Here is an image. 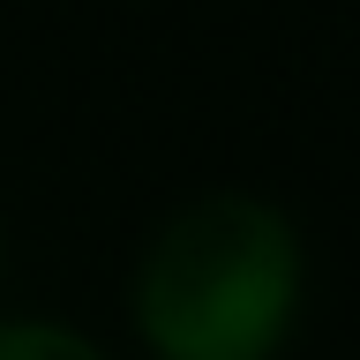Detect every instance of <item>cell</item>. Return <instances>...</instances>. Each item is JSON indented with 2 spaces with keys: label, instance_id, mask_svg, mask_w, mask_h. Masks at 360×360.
Segmentation results:
<instances>
[{
  "label": "cell",
  "instance_id": "1",
  "mask_svg": "<svg viewBox=\"0 0 360 360\" xmlns=\"http://www.w3.org/2000/svg\"><path fill=\"white\" fill-rule=\"evenodd\" d=\"M300 292V225L263 195L218 188L158 218L128 278V323L150 360H278Z\"/></svg>",
  "mask_w": 360,
  "mask_h": 360
},
{
  "label": "cell",
  "instance_id": "3",
  "mask_svg": "<svg viewBox=\"0 0 360 360\" xmlns=\"http://www.w3.org/2000/svg\"><path fill=\"white\" fill-rule=\"evenodd\" d=\"M0 263H8V240H0Z\"/></svg>",
  "mask_w": 360,
  "mask_h": 360
},
{
  "label": "cell",
  "instance_id": "2",
  "mask_svg": "<svg viewBox=\"0 0 360 360\" xmlns=\"http://www.w3.org/2000/svg\"><path fill=\"white\" fill-rule=\"evenodd\" d=\"M0 360H112L105 345H90L83 330H68V323H0Z\"/></svg>",
  "mask_w": 360,
  "mask_h": 360
}]
</instances>
